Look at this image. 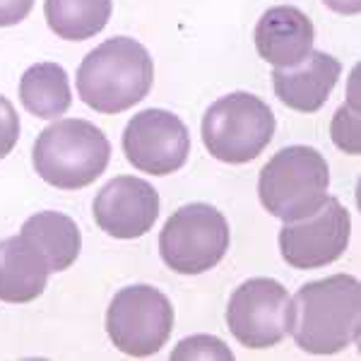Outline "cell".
I'll return each instance as SVG.
<instances>
[{
  "label": "cell",
  "mask_w": 361,
  "mask_h": 361,
  "mask_svg": "<svg viewBox=\"0 0 361 361\" xmlns=\"http://www.w3.org/2000/svg\"><path fill=\"white\" fill-rule=\"evenodd\" d=\"M171 359H224L234 361V354L229 352V347L224 345L219 337L209 335H195L185 337L178 342V347L171 352Z\"/></svg>",
  "instance_id": "d6986e66"
},
{
  "label": "cell",
  "mask_w": 361,
  "mask_h": 361,
  "mask_svg": "<svg viewBox=\"0 0 361 361\" xmlns=\"http://www.w3.org/2000/svg\"><path fill=\"white\" fill-rule=\"evenodd\" d=\"M226 325L243 347H277L292 328V299L277 279H246L231 294Z\"/></svg>",
  "instance_id": "ba28073f"
},
{
  "label": "cell",
  "mask_w": 361,
  "mask_h": 361,
  "mask_svg": "<svg viewBox=\"0 0 361 361\" xmlns=\"http://www.w3.org/2000/svg\"><path fill=\"white\" fill-rule=\"evenodd\" d=\"M352 219L337 197H330L308 217L284 222L279 229V253L294 270H318L337 258L349 246Z\"/></svg>",
  "instance_id": "9c48e42d"
},
{
  "label": "cell",
  "mask_w": 361,
  "mask_h": 361,
  "mask_svg": "<svg viewBox=\"0 0 361 361\" xmlns=\"http://www.w3.org/2000/svg\"><path fill=\"white\" fill-rule=\"evenodd\" d=\"M111 142L102 130L82 118H61L34 142L32 161L46 183L61 190L87 188L106 171Z\"/></svg>",
  "instance_id": "3957f363"
},
{
  "label": "cell",
  "mask_w": 361,
  "mask_h": 361,
  "mask_svg": "<svg viewBox=\"0 0 361 361\" xmlns=\"http://www.w3.org/2000/svg\"><path fill=\"white\" fill-rule=\"evenodd\" d=\"M111 0H46L44 15L51 32L66 42H87L111 20Z\"/></svg>",
  "instance_id": "e0dca14e"
},
{
  "label": "cell",
  "mask_w": 361,
  "mask_h": 361,
  "mask_svg": "<svg viewBox=\"0 0 361 361\" xmlns=\"http://www.w3.org/2000/svg\"><path fill=\"white\" fill-rule=\"evenodd\" d=\"M316 29L304 10L277 5L265 10L255 25V49L265 63L275 68H292L313 51Z\"/></svg>",
  "instance_id": "4fadbf2b"
},
{
  "label": "cell",
  "mask_w": 361,
  "mask_h": 361,
  "mask_svg": "<svg viewBox=\"0 0 361 361\" xmlns=\"http://www.w3.org/2000/svg\"><path fill=\"white\" fill-rule=\"evenodd\" d=\"M34 0H0V27H15L32 13Z\"/></svg>",
  "instance_id": "44dd1931"
},
{
  "label": "cell",
  "mask_w": 361,
  "mask_h": 361,
  "mask_svg": "<svg viewBox=\"0 0 361 361\" xmlns=\"http://www.w3.org/2000/svg\"><path fill=\"white\" fill-rule=\"evenodd\" d=\"M22 106L37 118H58L70 109V80L63 66L58 63H37L20 80Z\"/></svg>",
  "instance_id": "2e32d148"
},
{
  "label": "cell",
  "mask_w": 361,
  "mask_h": 361,
  "mask_svg": "<svg viewBox=\"0 0 361 361\" xmlns=\"http://www.w3.org/2000/svg\"><path fill=\"white\" fill-rule=\"evenodd\" d=\"M20 234L44 255L51 272L68 270L78 260L80 248H82V236H80L78 224L68 214L54 212V209L32 214L22 224Z\"/></svg>",
  "instance_id": "9a60e30c"
},
{
  "label": "cell",
  "mask_w": 361,
  "mask_h": 361,
  "mask_svg": "<svg viewBox=\"0 0 361 361\" xmlns=\"http://www.w3.org/2000/svg\"><path fill=\"white\" fill-rule=\"evenodd\" d=\"M323 3L337 15H359L361 10V0H323Z\"/></svg>",
  "instance_id": "7402d4cb"
},
{
  "label": "cell",
  "mask_w": 361,
  "mask_h": 361,
  "mask_svg": "<svg viewBox=\"0 0 361 361\" xmlns=\"http://www.w3.org/2000/svg\"><path fill=\"white\" fill-rule=\"evenodd\" d=\"M359 102L352 97V102L342 104L335 111V118L330 123V133H333V142L342 152L359 154L361 152V128H359Z\"/></svg>",
  "instance_id": "ac0fdd59"
},
{
  "label": "cell",
  "mask_w": 361,
  "mask_h": 361,
  "mask_svg": "<svg viewBox=\"0 0 361 361\" xmlns=\"http://www.w3.org/2000/svg\"><path fill=\"white\" fill-rule=\"evenodd\" d=\"M94 222L114 238H140L159 217V193L145 178L116 176L94 197Z\"/></svg>",
  "instance_id": "8fae6325"
},
{
  "label": "cell",
  "mask_w": 361,
  "mask_h": 361,
  "mask_svg": "<svg viewBox=\"0 0 361 361\" xmlns=\"http://www.w3.org/2000/svg\"><path fill=\"white\" fill-rule=\"evenodd\" d=\"M275 137V114L260 97L231 92L202 116V142L224 164H246Z\"/></svg>",
  "instance_id": "5b68a950"
},
{
  "label": "cell",
  "mask_w": 361,
  "mask_h": 361,
  "mask_svg": "<svg viewBox=\"0 0 361 361\" xmlns=\"http://www.w3.org/2000/svg\"><path fill=\"white\" fill-rule=\"evenodd\" d=\"M229 224L207 202L183 205L166 219L159 234V253L166 267L178 275H202L229 250Z\"/></svg>",
  "instance_id": "8992f818"
},
{
  "label": "cell",
  "mask_w": 361,
  "mask_h": 361,
  "mask_svg": "<svg viewBox=\"0 0 361 361\" xmlns=\"http://www.w3.org/2000/svg\"><path fill=\"white\" fill-rule=\"evenodd\" d=\"M188 152V128L164 109H145L128 121L123 130L126 159L142 173L169 176L185 164Z\"/></svg>",
  "instance_id": "30bf717a"
},
{
  "label": "cell",
  "mask_w": 361,
  "mask_h": 361,
  "mask_svg": "<svg viewBox=\"0 0 361 361\" xmlns=\"http://www.w3.org/2000/svg\"><path fill=\"white\" fill-rule=\"evenodd\" d=\"M342 75V63L323 51H311L292 68H275L272 85L284 106L299 114H316L328 102Z\"/></svg>",
  "instance_id": "7c38bea8"
},
{
  "label": "cell",
  "mask_w": 361,
  "mask_h": 361,
  "mask_svg": "<svg viewBox=\"0 0 361 361\" xmlns=\"http://www.w3.org/2000/svg\"><path fill=\"white\" fill-rule=\"evenodd\" d=\"M154 63L130 37H114L92 49L78 68V94L99 114H123L149 94Z\"/></svg>",
  "instance_id": "7a4b0ae2"
},
{
  "label": "cell",
  "mask_w": 361,
  "mask_h": 361,
  "mask_svg": "<svg viewBox=\"0 0 361 361\" xmlns=\"http://www.w3.org/2000/svg\"><path fill=\"white\" fill-rule=\"evenodd\" d=\"M171 330V301L149 284L123 287L106 308V333L128 357H152L169 342Z\"/></svg>",
  "instance_id": "52a82bcc"
},
{
  "label": "cell",
  "mask_w": 361,
  "mask_h": 361,
  "mask_svg": "<svg viewBox=\"0 0 361 361\" xmlns=\"http://www.w3.org/2000/svg\"><path fill=\"white\" fill-rule=\"evenodd\" d=\"M330 166L316 147L289 145L260 169L258 195L272 217L296 222L328 200Z\"/></svg>",
  "instance_id": "277c9868"
},
{
  "label": "cell",
  "mask_w": 361,
  "mask_h": 361,
  "mask_svg": "<svg viewBox=\"0 0 361 361\" xmlns=\"http://www.w3.org/2000/svg\"><path fill=\"white\" fill-rule=\"evenodd\" d=\"M49 275L44 255L22 234L0 241V301L29 304L39 299Z\"/></svg>",
  "instance_id": "5bb4252c"
},
{
  "label": "cell",
  "mask_w": 361,
  "mask_h": 361,
  "mask_svg": "<svg viewBox=\"0 0 361 361\" xmlns=\"http://www.w3.org/2000/svg\"><path fill=\"white\" fill-rule=\"evenodd\" d=\"M20 140V116L5 97H0V159L15 149Z\"/></svg>",
  "instance_id": "ffe728a7"
},
{
  "label": "cell",
  "mask_w": 361,
  "mask_h": 361,
  "mask_svg": "<svg viewBox=\"0 0 361 361\" xmlns=\"http://www.w3.org/2000/svg\"><path fill=\"white\" fill-rule=\"evenodd\" d=\"M294 342L308 354H337L359 342L361 284L354 275L308 282L292 299Z\"/></svg>",
  "instance_id": "6da1fadb"
}]
</instances>
